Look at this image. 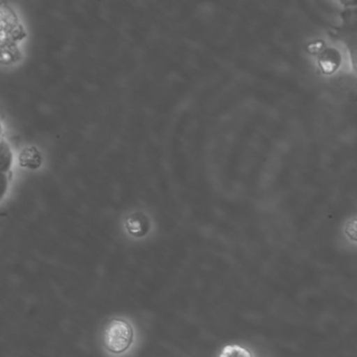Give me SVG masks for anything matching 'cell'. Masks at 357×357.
<instances>
[{"instance_id": "obj_6", "label": "cell", "mask_w": 357, "mask_h": 357, "mask_svg": "<svg viewBox=\"0 0 357 357\" xmlns=\"http://www.w3.org/2000/svg\"><path fill=\"white\" fill-rule=\"evenodd\" d=\"M346 234L350 239L357 241V218L349 221L346 227Z\"/></svg>"}, {"instance_id": "obj_2", "label": "cell", "mask_w": 357, "mask_h": 357, "mask_svg": "<svg viewBox=\"0 0 357 357\" xmlns=\"http://www.w3.org/2000/svg\"><path fill=\"white\" fill-rule=\"evenodd\" d=\"M340 64L342 55L334 47H326L325 51L319 56V66L324 74H334L340 68Z\"/></svg>"}, {"instance_id": "obj_4", "label": "cell", "mask_w": 357, "mask_h": 357, "mask_svg": "<svg viewBox=\"0 0 357 357\" xmlns=\"http://www.w3.org/2000/svg\"><path fill=\"white\" fill-rule=\"evenodd\" d=\"M326 50L325 43L321 40L311 41L307 45V52L313 56H319Z\"/></svg>"}, {"instance_id": "obj_1", "label": "cell", "mask_w": 357, "mask_h": 357, "mask_svg": "<svg viewBox=\"0 0 357 357\" xmlns=\"http://www.w3.org/2000/svg\"><path fill=\"white\" fill-rule=\"evenodd\" d=\"M133 340V330L127 321L112 319L104 329V344L114 353H122L129 348Z\"/></svg>"}, {"instance_id": "obj_3", "label": "cell", "mask_w": 357, "mask_h": 357, "mask_svg": "<svg viewBox=\"0 0 357 357\" xmlns=\"http://www.w3.org/2000/svg\"><path fill=\"white\" fill-rule=\"evenodd\" d=\"M220 357H252L250 351L246 350L243 347L227 346L221 352Z\"/></svg>"}, {"instance_id": "obj_5", "label": "cell", "mask_w": 357, "mask_h": 357, "mask_svg": "<svg viewBox=\"0 0 357 357\" xmlns=\"http://www.w3.org/2000/svg\"><path fill=\"white\" fill-rule=\"evenodd\" d=\"M349 55H350L351 66L357 73V38L352 39L348 43Z\"/></svg>"}]
</instances>
